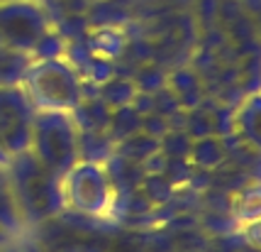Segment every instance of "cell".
<instances>
[{
  "mask_svg": "<svg viewBox=\"0 0 261 252\" xmlns=\"http://www.w3.org/2000/svg\"><path fill=\"white\" fill-rule=\"evenodd\" d=\"M17 242H20V250H22V252H46L44 245L34 240L30 233H24L22 238H17Z\"/></svg>",
  "mask_w": 261,
  "mask_h": 252,
  "instance_id": "12",
  "label": "cell"
},
{
  "mask_svg": "<svg viewBox=\"0 0 261 252\" xmlns=\"http://www.w3.org/2000/svg\"><path fill=\"white\" fill-rule=\"evenodd\" d=\"M188 159L193 162L195 167L215 169V167H220V162L225 159V145L215 135L195 138L191 142V147H188Z\"/></svg>",
  "mask_w": 261,
  "mask_h": 252,
  "instance_id": "9",
  "label": "cell"
},
{
  "mask_svg": "<svg viewBox=\"0 0 261 252\" xmlns=\"http://www.w3.org/2000/svg\"><path fill=\"white\" fill-rule=\"evenodd\" d=\"M8 174L27 228H37L39 223L64 213V198L59 186L61 176L49 172L30 149L12 154L8 162Z\"/></svg>",
  "mask_w": 261,
  "mask_h": 252,
  "instance_id": "1",
  "label": "cell"
},
{
  "mask_svg": "<svg viewBox=\"0 0 261 252\" xmlns=\"http://www.w3.org/2000/svg\"><path fill=\"white\" fill-rule=\"evenodd\" d=\"M32 59H57V57H68V39L57 27L46 30L44 35L39 37V42L34 44V49L30 52Z\"/></svg>",
  "mask_w": 261,
  "mask_h": 252,
  "instance_id": "11",
  "label": "cell"
},
{
  "mask_svg": "<svg viewBox=\"0 0 261 252\" xmlns=\"http://www.w3.org/2000/svg\"><path fill=\"white\" fill-rule=\"evenodd\" d=\"M0 3H5V0H0Z\"/></svg>",
  "mask_w": 261,
  "mask_h": 252,
  "instance_id": "15",
  "label": "cell"
},
{
  "mask_svg": "<svg viewBox=\"0 0 261 252\" xmlns=\"http://www.w3.org/2000/svg\"><path fill=\"white\" fill-rule=\"evenodd\" d=\"M32 118L34 105L22 86L0 88V147L8 157L30 149Z\"/></svg>",
  "mask_w": 261,
  "mask_h": 252,
  "instance_id": "6",
  "label": "cell"
},
{
  "mask_svg": "<svg viewBox=\"0 0 261 252\" xmlns=\"http://www.w3.org/2000/svg\"><path fill=\"white\" fill-rule=\"evenodd\" d=\"M64 211H73L86 218L108 216L115 206V186L108 167L100 162L79 159L59 179Z\"/></svg>",
  "mask_w": 261,
  "mask_h": 252,
  "instance_id": "4",
  "label": "cell"
},
{
  "mask_svg": "<svg viewBox=\"0 0 261 252\" xmlns=\"http://www.w3.org/2000/svg\"><path fill=\"white\" fill-rule=\"evenodd\" d=\"M0 252H22V250H20V242L17 240H8L5 245H0Z\"/></svg>",
  "mask_w": 261,
  "mask_h": 252,
  "instance_id": "13",
  "label": "cell"
},
{
  "mask_svg": "<svg viewBox=\"0 0 261 252\" xmlns=\"http://www.w3.org/2000/svg\"><path fill=\"white\" fill-rule=\"evenodd\" d=\"M22 88L34 110H66L73 113L86 98V83L79 66L68 57L32 59L22 79Z\"/></svg>",
  "mask_w": 261,
  "mask_h": 252,
  "instance_id": "2",
  "label": "cell"
},
{
  "mask_svg": "<svg viewBox=\"0 0 261 252\" xmlns=\"http://www.w3.org/2000/svg\"><path fill=\"white\" fill-rule=\"evenodd\" d=\"M30 152L49 172L61 176L81 159L79 125L66 110H34Z\"/></svg>",
  "mask_w": 261,
  "mask_h": 252,
  "instance_id": "3",
  "label": "cell"
},
{
  "mask_svg": "<svg viewBox=\"0 0 261 252\" xmlns=\"http://www.w3.org/2000/svg\"><path fill=\"white\" fill-rule=\"evenodd\" d=\"M8 162H10V157L5 154V149L0 147V164H8Z\"/></svg>",
  "mask_w": 261,
  "mask_h": 252,
  "instance_id": "14",
  "label": "cell"
},
{
  "mask_svg": "<svg viewBox=\"0 0 261 252\" xmlns=\"http://www.w3.org/2000/svg\"><path fill=\"white\" fill-rule=\"evenodd\" d=\"M0 233L8 235L10 240L22 238L30 233L27 223L22 218V211L17 206V198L12 191V181L8 174V164H0Z\"/></svg>",
  "mask_w": 261,
  "mask_h": 252,
  "instance_id": "7",
  "label": "cell"
},
{
  "mask_svg": "<svg viewBox=\"0 0 261 252\" xmlns=\"http://www.w3.org/2000/svg\"><path fill=\"white\" fill-rule=\"evenodd\" d=\"M32 64L27 52H17L0 44V88L5 86H22V79Z\"/></svg>",
  "mask_w": 261,
  "mask_h": 252,
  "instance_id": "8",
  "label": "cell"
},
{
  "mask_svg": "<svg viewBox=\"0 0 261 252\" xmlns=\"http://www.w3.org/2000/svg\"><path fill=\"white\" fill-rule=\"evenodd\" d=\"M51 12L46 0H5L0 3V44L32 52L46 30H51ZM32 57V54H30Z\"/></svg>",
  "mask_w": 261,
  "mask_h": 252,
  "instance_id": "5",
  "label": "cell"
},
{
  "mask_svg": "<svg viewBox=\"0 0 261 252\" xmlns=\"http://www.w3.org/2000/svg\"><path fill=\"white\" fill-rule=\"evenodd\" d=\"M234 127L242 135V142H247L249 147H259V96L256 93H251L239 105L237 115H234Z\"/></svg>",
  "mask_w": 261,
  "mask_h": 252,
  "instance_id": "10",
  "label": "cell"
}]
</instances>
